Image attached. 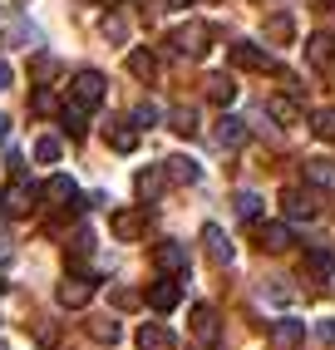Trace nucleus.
Instances as JSON below:
<instances>
[{"label":"nucleus","instance_id":"obj_1","mask_svg":"<svg viewBox=\"0 0 335 350\" xmlns=\"http://www.w3.org/2000/svg\"><path fill=\"white\" fill-rule=\"evenodd\" d=\"M40 198L50 202V213H55L50 222H44L50 232H59V227H64V217H75V213H84V207H89V202H84V193H79V183H75V178H64V173H55L50 183H44Z\"/></svg>","mask_w":335,"mask_h":350},{"label":"nucleus","instance_id":"obj_2","mask_svg":"<svg viewBox=\"0 0 335 350\" xmlns=\"http://www.w3.org/2000/svg\"><path fill=\"white\" fill-rule=\"evenodd\" d=\"M207 40H212V30L202 25V20H187V25H178L173 30V55H183V59H202L207 55Z\"/></svg>","mask_w":335,"mask_h":350},{"label":"nucleus","instance_id":"obj_3","mask_svg":"<svg viewBox=\"0 0 335 350\" xmlns=\"http://www.w3.org/2000/svg\"><path fill=\"white\" fill-rule=\"evenodd\" d=\"M94 291H99V282H94V276H79V271H69L64 276V282H59V306L64 311H84L89 306V301H94Z\"/></svg>","mask_w":335,"mask_h":350},{"label":"nucleus","instance_id":"obj_4","mask_svg":"<svg viewBox=\"0 0 335 350\" xmlns=\"http://www.w3.org/2000/svg\"><path fill=\"white\" fill-rule=\"evenodd\" d=\"M35 198H40V188H35V183H25V178H10V188L0 193V213H5V217H30Z\"/></svg>","mask_w":335,"mask_h":350},{"label":"nucleus","instance_id":"obj_5","mask_svg":"<svg viewBox=\"0 0 335 350\" xmlns=\"http://www.w3.org/2000/svg\"><path fill=\"white\" fill-rule=\"evenodd\" d=\"M69 99H75L79 109H99L104 104V75L99 69H79L75 84H69Z\"/></svg>","mask_w":335,"mask_h":350},{"label":"nucleus","instance_id":"obj_6","mask_svg":"<svg viewBox=\"0 0 335 350\" xmlns=\"http://www.w3.org/2000/svg\"><path fill=\"white\" fill-rule=\"evenodd\" d=\"M227 59H232L237 69H252V75H267V69H276V59L261 50V44H252V40H237L232 50H227Z\"/></svg>","mask_w":335,"mask_h":350},{"label":"nucleus","instance_id":"obj_7","mask_svg":"<svg viewBox=\"0 0 335 350\" xmlns=\"http://www.w3.org/2000/svg\"><path fill=\"white\" fill-rule=\"evenodd\" d=\"M193 336H198L207 350L222 345V321H217V311H212L207 301H198V306H193Z\"/></svg>","mask_w":335,"mask_h":350},{"label":"nucleus","instance_id":"obj_8","mask_svg":"<svg viewBox=\"0 0 335 350\" xmlns=\"http://www.w3.org/2000/svg\"><path fill=\"white\" fill-rule=\"evenodd\" d=\"M212 138H217V148H227V153H237L252 138V129H247V119H237V113H222L217 119V129H212Z\"/></svg>","mask_w":335,"mask_h":350},{"label":"nucleus","instance_id":"obj_9","mask_svg":"<svg viewBox=\"0 0 335 350\" xmlns=\"http://www.w3.org/2000/svg\"><path fill=\"white\" fill-rule=\"evenodd\" d=\"M306 64L316 75H335V35H310L306 40Z\"/></svg>","mask_w":335,"mask_h":350},{"label":"nucleus","instance_id":"obj_10","mask_svg":"<svg viewBox=\"0 0 335 350\" xmlns=\"http://www.w3.org/2000/svg\"><path fill=\"white\" fill-rule=\"evenodd\" d=\"M148 232V207H129V213H113V237L118 242H138Z\"/></svg>","mask_w":335,"mask_h":350},{"label":"nucleus","instance_id":"obj_11","mask_svg":"<svg viewBox=\"0 0 335 350\" xmlns=\"http://www.w3.org/2000/svg\"><path fill=\"white\" fill-rule=\"evenodd\" d=\"M153 267H158L163 276H183V271H187V247H183V242H158V247H153Z\"/></svg>","mask_w":335,"mask_h":350},{"label":"nucleus","instance_id":"obj_12","mask_svg":"<svg viewBox=\"0 0 335 350\" xmlns=\"http://www.w3.org/2000/svg\"><path fill=\"white\" fill-rule=\"evenodd\" d=\"M178 301H183V282H178V276H163V282H153L148 286V306L153 311H178Z\"/></svg>","mask_w":335,"mask_h":350},{"label":"nucleus","instance_id":"obj_13","mask_svg":"<svg viewBox=\"0 0 335 350\" xmlns=\"http://www.w3.org/2000/svg\"><path fill=\"white\" fill-rule=\"evenodd\" d=\"M301 345H306V321L286 316L271 325V350H301Z\"/></svg>","mask_w":335,"mask_h":350},{"label":"nucleus","instance_id":"obj_14","mask_svg":"<svg viewBox=\"0 0 335 350\" xmlns=\"http://www.w3.org/2000/svg\"><path fill=\"white\" fill-rule=\"evenodd\" d=\"M104 138H109L113 153H133V148H138V124H133V119H109V124H104Z\"/></svg>","mask_w":335,"mask_h":350},{"label":"nucleus","instance_id":"obj_15","mask_svg":"<svg viewBox=\"0 0 335 350\" xmlns=\"http://www.w3.org/2000/svg\"><path fill=\"white\" fill-rule=\"evenodd\" d=\"M301 173H306V188L335 193V158H306V163H301Z\"/></svg>","mask_w":335,"mask_h":350},{"label":"nucleus","instance_id":"obj_16","mask_svg":"<svg viewBox=\"0 0 335 350\" xmlns=\"http://www.w3.org/2000/svg\"><path fill=\"white\" fill-rule=\"evenodd\" d=\"M202 247H207V256H212V267H232V242H227V232L217 227V222H207L202 227Z\"/></svg>","mask_w":335,"mask_h":350},{"label":"nucleus","instance_id":"obj_17","mask_svg":"<svg viewBox=\"0 0 335 350\" xmlns=\"http://www.w3.org/2000/svg\"><path fill=\"white\" fill-rule=\"evenodd\" d=\"M330 271H335L330 247H310V252H306V262H301V276H306V282H330Z\"/></svg>","mask_w":335,"mask_h":350},{"label":"nucleus","instance_id":"obj_18","mask_svg":"<svg viewBox=\"0 0 335 350\" xmlns=\"http://www.w3.org/2000/svg\"><path fill=\"white\" fill-rule=\"evenodd\" d=\"M296 237H291V227L286 222H256V247L261 252H286Z\"/></svg>","mask_w":335,"mask_h":350},{"label":"nucleus","instance_id":"obj_19","mask_svg":"<svg viewBox=\"0 0 335 350\" xmlns=\"http://www.w3.org/2000/svg\"><path fill=\"white\" fill-rule=\"evenodd\" d=\"M138 350H178V336L158 321H143L138 325Z\"/></svg>","mask_w":335,"mask_h":350},{"label":"nucleus","instance_id":"obj_20","mask_svg":"<svg viewBox=\"0 0 335 350\" xmlns=\"http://www.w3.org/2000/svg\"><path fill=\"white\" fill-rule=\"evenodd\" d=\"M163 173H168V183H198L202 178V168L187 153H173V158H163Z\"/></svg>","mask_w":335,"mask_h":350},{"label":"nucleus","instance_id":"obj_21","mask_svg":"<svg viewBox=\"0 0 335 350\" xmlns=\"http://www.w3.org/2000/svg\"><path fill=\"white\" fill-rule=\"evenodd\" d=\"M84 331H89V340H99V345H118V340H124V325H118L113 316H94V321H84Z\"/></svg>","mask_w":335,"mask_h":350},{"label":"nucleus","instance_id":"obj_22","mask_svg":"<svg viewBox=\"0 0 335 350\" xmlns=\"http://www.w3.org/2000/svg\"><path fill=\"white\" fill-rule=\"evenodd\" d=\"M163 183H168V173H163V163H158V168H143V173L133 178V193H138L143 202H158V193H163Z\"/></svg>","mask_w":335,"mask_h":350},{"label":"nucleus","instance_id":"obj_23","mask_svg":"<svg viewBox=\"0 0 335 350\" xmlns=\"http://www.w3.org/2000/svg\"><path fill=\"white\" fill-rule=\"evenodd\" d=\"M281 207H286V217H316V198L301 188H281Z\"/></svg>","mask_w":335,"mask_h":350},{"label":"nucleus","instance_id":"obj_24","mask_svg":"<svg viewBox=\"0 0 335 350\" xmlns=\"http://www.w3.org/2000/svg\"><path fill=\"white\" fill-rule=\"evenodd\" d=\"M129 75L143 79V84H153L158 79V55L153 50H129Z\"/></svg>","mask_w":335,"mask_h":350},{"label":"nucleus","instance_id":"obj_25","mask_svg":"<svg viewBox=\"0 0 335 350\" xmlns=\"http://www.w3.org/2000/svg\"><path fill=\"white\" fill-rule=\"evenodd\" d=\"M59 124H64L69 138H84V133H89V109H79L75 99H69V104L59 109Z\"/></svg>","mask_w":335,"mask_h":350},{"label":"nucleus","instance_id":"obj_26","mask_svg":"<svg viewBox=\"0 0 335 350\" xmlns=\"http://www.w3.org/2000/svg\"><path fill=\"white\" fill-rule=\"evenodd\" d=\"M207 99L227 109V104L237 99V79H232V75H207Z\"/></svg>","mask_w":335,"mask_h":350},{"label":"nucleus","instance_id":"obj_27","mask_svg":"<svg viewBox=\"0 0 335 350\" xmlns=\"http://www.w3.org/2000/svg\"><path fill=\"white\" fill-rule=\"evenodd\" d=\"M267 113L281 124V129H291V124H301V109H296V99H286V94H276V99H267Z\"/></svg>","mask_w":335,"mask_h":350},{"label":"nucleus","instance_id":"obj_28","mask_svg":"<svg viewBox=\"0 0 335 350\" xmlns=\"http://www.w3.org/2000/svg\"><path fill=\"white\" fill-rule=\"evenodd\" d=\"M291 35H296V20H291V15H286V10L267 20V40H271V44H286V40H291Z\"/></svg>","mask_w":335,"mask_h":350},{"label":"nucleus","instance_id":"obj_29","mask_svg":"<svg viewBox=\"0 0 335 350\" xmlns=\"http://www.w3.org/2000/svg\"><path fill=\"white\" fill-rule=\"evenodd\" d=\"M168 129L183 133V138H198V113L193 109H173V113H168Z\"/></svg>","mask_w":335,"mask_h":350},{"label":"nucleus","instance_id":"obj_30","mask_svg":"<svg viewBox=\"0 0 335 350\" xmlns=\"http://www.w3.org/2000/svg\"><path fill=\"white\" fill-rule=\"evenodd\" d=\"M89 252H94V232H89V227H79L75 237H69V267H79Z\"/></svg>","mask_w":335,"mask_h":350},{"label":"nucleus","instance_id":"obj_31","mask_svg":"<svg viewBox=\"0 0 335 350\" xmlns=\"http://www.w3.org/2000/svg\"><path fill=\"white\" fill-rule=\"evenodd\" d=\"M310 133L325 138V144H335V109H316V113H310Z\"/></svg>","mask_w":335,"mask_h":350},{"label":"nucleus","instance_id":"obj_32","mask_svg":"<svg viewBox=\"0 0 335 350\" xmlns=\"http://www.w3.org/2000/svg\"><path fill=\"white\" fill-rule=\"evenodd\" d=\"M232 207H237V217H242V222H256V217H261V198H256V193H237Z\"/></svg>","mask_w":335,"mask_h":350},{"label":"nucleus","instance_id":"obj_33","mask_svg":"<svg viewBox=\"0 0 335 350\" xmlns=\"http://www.w3.org/2000/svg\"><path fill=\"white\" fill-rule=\"evenodd\" d=\"M35 158H40V163H59V138H55V133H40V138H35Z\"/></svg>","mask_w":335,"mask_h":350},{"label":"nucleus","instance_id":"obj_34","mask_svg":"<svg viewBox=\"0 0 335 350\" xmlns=\"http://www.w3.org/2000/svg\"><path fill=\"white\" fill-rule=\"evenodd\" d=\"M129 119H133V124H138V133H143V129H153V124L163 119V113H158V104H138V109L129 113Z\"/></svg>","mask_w":335,"mask_h":350},{"label":"nucleus","instance_id":"obj_35","mask_svg":"<svg viewBox=\"0 0 335 350\" xmlns=\"http://www.w3.org/2000/svg\"><path fill=\"white\" fill-rule=\"evenodd\" d=\"M261 301H271V306H286V301H291V286H281V282H261Z\"/></svg>","mask_w":335,"mask_h":350},{"label":"nucleus","instance_id":"obj_36","mask_svg":"<svg viewBox=\"0 0 335 350\" xmlns=\"http://www.w3.org/2000/svg\"><path fill=\"white\" fill-rule=\"evenodd\" d=\"M30 109H35V113H55V94H50V89H35Z\"/></svg>","mask_w":335,"mask_h":350},{"label":"nucleus","instance_id":"obj_37","mask_svg":"<svg viewBox=\"0 0 335 350\" xmlns=\"http://www.w3.org/2000/svg\"><path fill=\"white\" fill-rule=\"evenodd\" d=\"M104 35H109V40H124V35H129V25H124L118 15H109V20H104Z\"/></svg>","mask_w":335,"mask_h":350},{"label":"nucleus","instance_id":"obj_38","mask_svg":"<svg viewBox=\"0 0 335 350\" xmlns=\"http://www.w3.org/2000/svg\"><path fill=\"white\" fill-rule=\"evenodd\" d=\"M55 69H59V64H55L50 55H40V59H35V75H40V79H44V75H55Z\"/></svg>","mask_w":335,"mask_h":350},{"label":"nucleus","instance_id":"obj_39","mask_svg":"<svg viewBox=\"0 0 335 350\" xmlns=\"http://www.w3.org/2000/svg\"><path fill=\"white\" fill-rule=\"evenodd\" d=\"M316 336H321L325 345H335V321H321V325H316Z\"/></svg>","mask_w":335,"mask_h":350},{"label":"nucleus","instance_id":"obj_40","mask_svg":"<svg viewBox=\"0 0 335 350\" xmlns=\"http://www.w3.org/2000/svg\"><path fill=\"white\" fill-rule=\"evenodd\" d=\"M133 301H138V296H133L129 286H118V291H113V306H133Z\"/></svg>","mask_w":335,"mask_h":350},{"label":"nucleus","instance_id":"obj_41","mask_svg":"<svg viewBox=\"0 0 335 350\" xmlns=\"http://www.w3.org/2000/svg\"><path fill=\"white\" fill-rule=\"evenodd\" d=\"M10 79H15V75H10V64L0 59V89H10Z\"/></svg>","mask_w":335,"mask_h":350},{"label":"nucleus","instance_id":"obj_42","mask_svg":"<svg viewBox=\"0 0 335 350\" xmlns=\"http://www.w3.org/2000/svg\"><path fill=\"white\" fill-rule=\"evenodd\" d=\"M0 267H10V242H0Z\"/></svg>","mask_w":335,"mask_h":350},{"label":"nucleus","instance_id":"obj_43","mask_svg":"<svg viewBox=\"0 0 335 350\" xmlns=\"http://www.w3.org/2000/svg\"><path fill=\"white\" fill-rule=\"evenodd\" d=\"M10 133V119H5V113H0V138H5Z\"/></svg>","mask_w":335,"mask_h":350},{"label":"nucleus","instance_id":"obj_44","mask_svg":"<svg viewBox=\"0 0 335 350\" xmlns=\"http://www.w3.org/2000/svg\"><path fill=\"white\" fill-rule=\"evenodd\" d=\"M168 5H193V0H168Z\"/></svg>","mask_w":335,"mask_h":350},{"label":"nucleus","instance_id":"obj_45","mask_svg":"<svg viewBox=\"0 0 335 350\" xmlns=\"http://www.w3.org/2000/svg\"><path fill=\"white\" fill-rule=\"evenodd\" d=\"M0 291H5V282H0Z\"/></svg>","mask_w":335,"mask_h":350},{"label":"nucleus","instance_id":"obj_46","mask_svg":"<svg viewBox=\"0 0 335 350\" xmlns=\"http://www.w3.org/2000/svg\"><path fill=\"white\" fill-rule=\"evenodd\" d=\"M104 5H113V0H104Z\"/></svg>","mask_w":335,"mask_h":350}]
</instances>
